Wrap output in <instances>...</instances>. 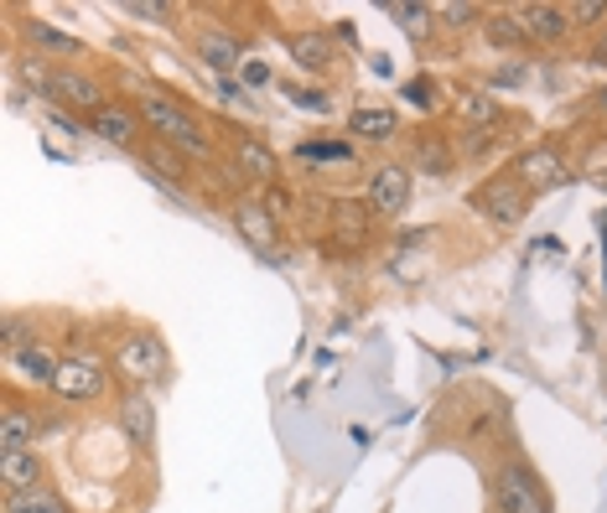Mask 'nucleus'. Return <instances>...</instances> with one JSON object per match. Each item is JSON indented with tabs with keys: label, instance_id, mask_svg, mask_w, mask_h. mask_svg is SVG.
Masks as SVG:
<instances>
[{
	"label": "nucleus",
	"instance_id": "1",
	"mask_svg": "<svg viewBox=\"0 0 607 513\" xmlns=\"http://www.w3.org/2000/svg\"><path fill=\"white\" fill-rule=\"evenodd\" d=\"M140 119H146V130H156V140H166V145H177L187 162H208L213 145H208V130L198 125V119L187 115L177 99H166V93H146L136 104Z\"/></svg>",
	"mask_w": 607,
	"mask_h": 513
},
{
	"label": "nucleus",
	"instance_id": "2",
	"mask_svg": "<svg viewBox=\"0 0 607 513\" xmlns=\"http://www.w3.org/2000/svg\"><path fill=\"white\" fill-rule=\"evenodd\" d=\"M472 203H478V213L489 218L493 229H514L524 218V208H530V187L519 182L514 171H498V177H489L472 192Z\"/></svg>",
	"mask_w": 607,
	"mask_h": 513
},
{
	"label": "nucleus",
	"instance_id": "3",
	"mask_svg": "<svg viewBox=\"0 0 607 513\" xmlns=\"http://www.w3.org/2000/svg\"><path fill=\"white\" fill-rule=\"evenodd\" d=\"M52 395L68 399V405H93V399L104 395V363L93 352H68L58 379H52Z\"/></svg>",
	"mask_w": 607,
	"mask_h": 513
},
{
	"label": "nucleus",
	"instance_id": "4",
	"mask_svg": "<svg viewBox=\"0 0 607 513\" xmlns=\"http://www.w3.org/2000/svg\"><path fill=\"white\" fill-rule=\"evenodd\" d=\"M493 503H498V513H545L540 488H535V472L519 466V462H504L493 472Z\"/></svg>",
	"mask_w": 607,
	"mask_h": 513
},
{
	"label": "nucleus",
	"instance_id": "5",
	"mask_svg": "<svg viewBox=\"0 0 607 513\" xmlns=\"http://www.w3.org/2000/svg\"><path fill=\"white\" fill-rule=\"evenodd\" d=\"M364 203H369V213H379V218H395V213H405V208H410V166L384 162L369 177Z\"/></svg>",
	"mask_w": 607,
	"mask_h": 513
},
{
	"label": "nucleus",
	"instance_id": "6",
	"mask_svg": "<svg viewBox=\"0 0 607 513\" xmlns=\"http://www.w3.org/2000/svg\"><path fill=\"white\" fill-rule=\"evenodd\" d=\"M89 130L99 140H110V145H125V151H140V145H146V140H140V130H146L140 110L119 104V99H110L104 110H93V115H89Z\"/></svg>",
	"mask_w": 607,
	"mask_h": 513
},
{
	"label": "nucleus",
	"instance_id": "7",
	"mask_svg": "<svg viewBox=\"0 0 607 513\" xmlns=\"http://www.w3.org/2000/svg\"><path fill=\"white\" fill-rule=\"evenodd\" d=\"M514 16H519V26H524V42L556 47V42H566V37H571V16H566V5L530 0V5H519Z\"/></svg>",
	"mask_w": 607,
	"mask_h": 513
},
{
	"label": "nucleus",
	"instance_id": "8",
	"mask_svg": "<svg viewBox=\"0 0 607 513\" xmlns=\"http://www.w3.org/2000/svg\"><path fill=\"white\" fill-rule=\"evenodd\" d=\"M514 177L530 187V192H556V187L571 182V171H566V162H560V151H551V145H530V151L514 162Z\"/></svg>",
	"mask_w": 607,
	"mask_h": 513
},
{
	"label": "nucleus",
	"instance_id": "9",
	"mask_svg": "<svg viewBox=\"0 0 607 513\" xmlns=\"http://www.w3.org/2000/svg\"><path fill=\"white\" fill-rule=\"evenodd\" d=\"M119 369L130 373V379H140V384L162 379V369H166L162 337H151V332H136V337H125V343H119Z\"/></svg>",
	"mask_w": 607,
	"mask_h": 513
},
{
	"label": "nucleus",
	"instance_id": "10",
	"mask_svg": "<svg viewBox=\"0 0 607 513\" xmlns=\"http://www.w3.org/2000/svg\"><path fill=\"white\" fill-rule=\"evenodd\" d=\"M192 52H198V63L224 84L229 73H239L244 68V47L233 42L229 31H198V42H192Z\"/></svg>",
	"mask_w": 607,
	"mask_h": 513
},
{
	"label": "nucleus",
	"instance_id": "11",
	"mask_svg": "<svg viewBox=\"0 0 607 513\" xmlns=\"http://www.w3.org/2000/svg\"><path fill=\"white\" fill-rule=\"evenodd\" d=\"M47 99H58V104H78V110H104V104H110V99H104V89H99V84H93L89 73H78V68H63V63H58V68H52V89H47Z\"/></svg>",
	"mask_w": 607,
	"mask_h": 513
},
{
	"label": "nucleus",
	"instance_id": "12",
	"mask_svg": "<svg viewBox=\"0 0 607 513\" xmlns=\"http://www.w3.org/2000/svg\"><path fill=\"white\" fill-rule=\"evenodd\" d=\"M119 436H130L136 451H146V446L156 441V405H151V395L130 389V395L119 399Z\"/></svg>",
	"mask_w": 607,
	"mask_h": 513
},
{
	"label": "nucleus",
	"instance_id": "13",
	"mask_svg": "<svg viewBox=\"0 0 607 513\" xmlns=\"http://www.w3.org/2000/svg\"><path fill=\"white\" fill-rule=\"evenodd\" d=\"M233 229L244 233V244L260 249V255H280V233H276V213L260 208V203H244L233 213Z\"/></svg>",
	"mask_w": 607,
	"mask_h": 513
},
{
	"label": "nucleus",
	"instance_id": "14",
	"mask_svg": "<svg viewBox=\"0 0 607 513\" xmlns=\"http://www.w3.org/2000/svg\"><path fill=\"white\" fill-rule=\"evenodd\" d=\"M0 483H5V498L42 488V462H37V451H0Z\"/></svg>",
	"mask_w": 607,
	"mask_h": 513
},
{
	"label": "nucleus",
	"instance_id": "15",
	"mask_svg": "<svg viewBox=\"0 0 607 513\" xmlns=\"http://www.w3.org/2000/svg\"><path fill=\"white\" fill-rule=\"evenodd\" d=\"M286 52H291L306 73H317V78L332 68V42H327V31H291V37H286Z\"/></svg>",
	"mask_w": 607,
	"mask_h": 513
},
{
	"label": "nucleus",
	"instance_id": "16",
	"mask_svg": "<svg viewBox=\"0 0 607 513\" xmlns=\"http://www.w3.org/2000/svg\"><path fill=\"white\" fill-rule=\"evenodd\" d=\"M5 363L11 369H22L31 384H52L58 379V369H63V358H52V352L42 348V343H26V348H11L5 352Z\"/></svg>",
	"mask_w": 607,
	"mask_h": 513
},
{
	"label": "nucleus",
	"instance_id": "17",
	"mask_svg": "<svg viewBox=\"0 0 607 513\" xmlns=\"http://www.w3.org/2000/svg\"><path fill=\"white\" fill-rule=\"evenodd\" d=\"M410 171H426V177H446L452 171V145L442 136H416L410 140Z\"/></svg>",
	"mask_w": 607,
	"mask_h": 513
},
{
	"label": "nucleus",
	"instance_id": "18",
	"mask_svg": "<svg viewBox=\"0 0 607 513\" xmlns=\"http://www.w3.org/2000/svg\"><path fill=\"white\" fill-rule=\"evenodd\" d=\"M140 156H146V166H151L156 177H166L172 187H187V156L177 151V145H166V140H146V145H140Z\"/></svg>",
	"mask_w": 607,
	"mask_h": 513
},
{
	"label": "nucleus",
	"instance_id": "19",
	"mask_svg": "<svg viewBox=\"0 0 607 513\" xmlns=\"http://www.w3.org/2000/svg\"><path fill=\"white\" fill-rule=\"evenodd\" d=\"M26 42L37 47V52H47V57H78L84 52V42L78 37H68V31H58L52 22H26Z\"/></svg>",
	"mask_w": 607,
	"mask_h": 513
},
{
	"label": "nucleus",
	"instance_id": "20",
	"mask_svg": "<svg viewBox=\"0 0 607 513\" xmlns=\"http://www.w3.org/2000/svg\"><path fill=\"white\" fill-rule=\"evenodd\" d=\"M31 436H37V415L22 410V405H5V415H0V451H31Z\"/></svg>",
	"mask_w": 607,
	"mask_h": 513
},
{
	"label": "nucleus",
	"instance_id": "21",
	"mask_svg": "<svg viewBox=\"0 0 607 513\" xmlns=\"http://www.w3.org/2000/svg\"><path fill=\"white\" fill-rule=\"evenodd\" d=\"M395 110H384V104H358L349 115V130L353 136H369V140H390L395 136Z\"/></svg>",
	"mask_w": 607,
	"mask_h": 513
},
{
	"label": "nucleus",
	"instance_id": "22",
	"mask_svg": "<svg viewBox=\"0 0 607 513\" xmlns=\"http://www.w3.org/2000/svg\"><path fill=\"white\" fill-rule=\"evenodd\" d=\"M233 162H239V171H244L250 182H270V177H276V156H270L265 140H239V145H233Z\"/></svg>",
	"mask_w": 607,
	"mask_h": 513
},
{
	"label": "nucleus",
	"instance_id": "23",
	"mask_svg": "<svg viewBox=\"0 0 607 513\" xmlns=\"http://www.w3.org/2000/svg\"><path fill=\"white\" fill-rule=\"evenodd\" d=\"M332 229H338V244H358L364 229H369V203H338L332 208Z\"/></svg>",
	"mask_w": 607,
	"mask_h": 513
},
{
	"label": "nucleus",
	"instance_id": "24",
	"mask_svg": "<svg viewBox=\"0 0 607 513\" xmlns=\"http://www.w3.org/2000/svg\"><path fill=\"white\" fill-rule=\"evenodd\" d=\"M457 115H463L472 130H489V125H498V104H493V93H463V99H457Z\"/></svg>",
	"mask_w": 607,
	"mask_h": 513
},
{
	"label": "nucleus",
	"instance_id": "25",
	"mask_svg": "<svg viewBox=\"0 0 607 513\" xmlns=\"http://www.w3.org/2000/svg\"><path fill=\"white\" fill-rule=\"evenodd\" d=\"M483 37H489L493 47H524V26H519L514 11H493L489 22H483Z\"/></svg>",
	"mask_w": 607,
	"mask_h": 513
},
{
	"label": "nucleus",
	"instance_id": "26",
	"mask_svg": "<svg viewBox=\"0 0 607 513\" xmlns=\"http://www.w3.org/2000/svg\"><path fill=\"white\" fill-rule=\"evenodd\" d=\"M5 513H68V509H63V498L52 488H31V492L5 498Z\"/></svg>",
	"mask_w": 607,
	"mask_h": 513
},
{
	"label": "nucleus",
	"instance_id": "27",
	"mask_svg": "<svg viewBox=\"0 0 607 513\" xmlns=\"http://www.w3.org/2000/svg\"><path fill=\"white\" fill-rule=\"evenodd\" d=\"M296 156H302V162H353V145L349 140H302V145H296Z\"/></svg>",
	"mask_w": 607,
	"mask_h": 513
},
{
	"label": "nucleus",
	"instance_id": "28",
	"mask_svg": "<svg viewBox=\"0 0 607 513\" xmlns=\"http://www.w3.org/2000/svg\"><path fill=\"white\" fill-rule=\"evenodd\" d=\"M390 11H395L400 16V26H405V31H410V37H426V31H431V16H437V11H431V5H390Z\"/></svg>",
	"mask_w": 607,
	"mask_h": 513
},
{
	"label": "nucleus",
	"instance_id": "29",
	"mask_svg": "<svg viewBox=\"0 0 607 513\" xmlns=\"http://www.w3.org/2000/svg\"><path fill=\"white\" fill-rule=\"evenodd\" d=\"M566 16H571V26H607V0H577V5H566Z\"/></svg>",
	"mask_w": 607,
	"mask_h": 513
},
{
	"label": "nucleus",
	"instance_id": "30",
	"mask_svg": "<svg viewBox=\"0 0 607 513\" xmlns=\"http://www.w3.org/2000/svg\"><path fill=\"white\" fill-rule=\"evenodd\" d=\"M119 16H136V22H166V16H172V5H162V0H119Z\"/></svg>",
	"mask_w": 607,
	"mask_h": 513
},
{
	"label": "nucleus",
	"instance_id": "31",
	"mask_svg": "<svg viewBox=\"0 0 607 513\" xmlns=\"http://www.w3.org/2000/svg\"><path fill=\"white\" fill-rule=\"evenodd\" d=\"M400 99H405V104H416V110H437V89H431L426 78H410V84H400Z\"/></svg>",
	"mask_w": 607,
	"mask_h": 513
},
{
	"label": "nucleus",
	"instance_id": "32",
	"mask_svg": "<svg viewBox=\"0 0 607 513\" xmlns=\"http://www.w3.org/2000/svg\"><path fill=\"white\" fill-rule=\"evenodd\" d=\"M286 93H291V99H296L302 110H317V115H327V110H332L323 89H302V84H286Z\"/></svg>",
	"mask_w": 607,
	"mask_h": 513
},
{
	"label": "nucleus",
	"instance_id": "33",
	"mask_svg": "<svg viewBox=\"0 0 607 513\" xmlns=\"http://www.w3.org/2000/svg\"><path fill=\"white\" fill-rule=\"evenodd\" d=\"M437 16H442L446 26H467L472 16H478V5H467V0H457V5H437Z\"/></svg>",
	"mask_w": 607,
	"mask_h": 513
},
{
	"label": "nucleus",
	"instance_id": "34",
	"mask_svg": "<svg viewBox=\"0 0 607 513\" xmlns=\"http://www.w3.org/2000/svg\"><path fill=\"white\" fill-rule=\"evenodd\" d=\"M218 99H229V104H244V110H250V89H239L233 78H224V84H218Z\"/></svg>",
	"mask_w": 607,
	"mask_h": 513
},
{
	"label": "nucleus",
	"instance_id": "35",
	"mask_svg": "<svg viewBox=\"0 0 607 513\" xmlns=\"http://www.w3.org/2000/svg\"><path fill=\"white\" fill-rule=\"evenodd\" d=\"M524 84V68H498L493 73V89H519Z\"/></svg>",
	"mask_w": 607,
	"mask_h": 513
},
{
	"label": "nucleus",
	"instance_id": "36",
	"mask_svg": "<svg viewBox=\"0 0 607 513\" xmlns=\"http://www.w3.org/2000/svg\"><path fill=\"white\" fill-rule=\"evenodd\" d=\"M586 57H592V68H607V26H597V42H592Z\"/></svg>",
	"mask_w": 607,
	"mask_h": 513
},
{
	"label": "nucleus",
	"instance_id": "37",
	"mask_svg": "<svg viewBox=\"0 0 607 513\" xmlns=\"http://www.w3.org/2000/svg\"><path fill=\"white\" fill-rule=\"evenodd\" d=\"M244 78H250V84H270V68H265V63H244Z\"/></svg>",
	"mask_w": 607,
	"mask_h": 513
},
{
	"label": "nucleus",
	"instance_id": "38",
	"mask_svg": "<svg viewBox=\"0 0 607 513\" xmlns=\"http://www.w3.org/2000/svg\"><path fill=\"white\" fill-rule=\"evenodd\" d=\"M603 110H607V93H603Z\"/></svg>",
	"mask_w": 607,
	"mask_h": 513
},
{
	"label": "nucleus",
	"instance_id": "39",
	"mask_svg": "<svg viewBox=\"0 0 607 513\" xmlns=\"http://www.w3.org/2000/svg\"><path fill=\"white\" fill-rule=\"evenodd\" d=\"M603 187H607V182H603Z\"/></svg>",
	"mask_w": 607,
	"mask_h": 513
}]
</instances>
